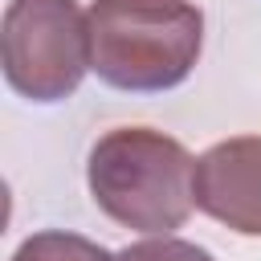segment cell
<instances>
[{
	"instance_id": "1",
	"label": "cell",
	"mask_w": 261,
	"mask_h": 261,
	"mask_svg": "<svg viewBox=\"0 0 261 261\" xmlns=\"http://www.w3.org/2000/svg\"><path fill=\"white\" fill-rule=\"evenodd\" d=\"M94 204L122 228L171 232L196 204V159L188 147L151 126L106 130L86 163Z\"/></svg>"
},
{
	"instance_id": "2",
	"label": "cell",
	"mask_w": 261,
	"mask_h": 261,
	"mask_svg": "<svg viewBox=\"0 0 261 261\" xmlns=\"http://www.w3.org/2000/svg\"><path fill=\"white\" fill-rule=\"evenodd\" d=\"M90 69L118 90L179 86L204 45V12L192 0H94Z\"/></svg>"
},
{
	"instance_id": "3",
	"label": "cell",
	"mask_w": 261,
	"mask_h": 261,
	"mask_svg": "<svg viewBox=\"0 0 261 261\" xmlns=\"http://www.w3.org/2000/svg\"><path fill=\"white\" fill-rule=\"evenodd\" d=\"M0 61L16 94L69 98L90 69V20L77 0H12L0 24Z\"/></svg>"
},
{
	"instance_id": "4",
	"label": "cell",
	"mask_w": 261,
	"mask_h": 261,
	"mask_svg": "<svg viewBox=\"0 0 261 261\" xmlns=\"http://www.w3.org/2000/svg\"><path fill=\"white\" fill-rule=\"evenodd\" d=\"M196 208L232 232L261 237V135H237L196 159Z\"/></svg>"
},
{
	"instance_id": "5",
	"label": "cell",
	"mask_w": 261,
	"mask_h": 261,
	"mask_svg": "<svg viewBox=\"0 0 261 261\" xmlns=\"http://www.w3.org/2000/svg\"><path fill=\"white\" fill-rule=\"evenodd\" d=\"M12 261H114V253L77 232H33L12 253Z\"/></svg>"
},
{
	"instance_id": "6",
	"label": "cell",
	"mask_w": 261,
	"mask_h": 261,
	"mask_svg": "<svg viewBox=\"0 0 261 261\" xmlns=\"http://www.w3.org/2000/svg\"><path fill=\"white\" fill-rule=\"evenodd\" d=\"M114 261H212L208 249L192 245V241H175V237H155V241H139L126 245L122 253H114Z\"/></svg>"
}]
</instances>
